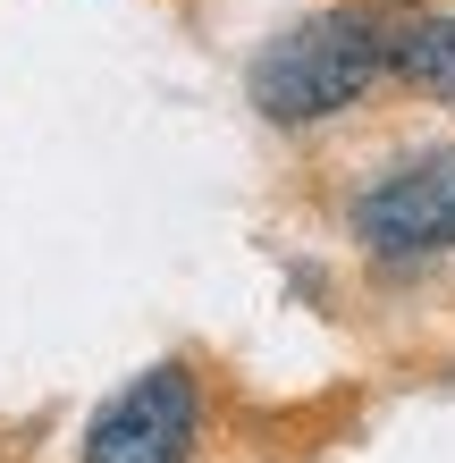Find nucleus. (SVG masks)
I'll return each instance as SVG.
<instances>
[{"label": "nucleus", "mask_w": 455, "mask_h": 463, "mask_svg": "<svg viewBox=\"0 0 455 463\" xmlns=\"http://www.w3.org/2000/svg\"><path fill=\"white\" fill-rule=\"evenodd\" d=\"M388 68V25L363 17V9H320L253 60L245 93L270 127H312V118H337L380 85Z\"/></svg>", "instance_id": "1"}, {"label": "nucleus", "mask_w": 455, "mask_h": 463, "mask_svg": "<svg viewBox=\"0 0 455 463\" xmlns=\"http://www.w3.org/2000/svg\"><path fill=\"white\" fill-rule=\"evenodd\" d=\"M346 220H355V244L380 253V261H439V253H455V144L380 169L355 194Z\"/></svg>", "instance_id": "2"}, {"label": "nucleus", "mask_w": 455, "mask_h": 463, "mask_svg": "<svg viewBox=\"0 0 455 463\" xmlns=\"http://www.w3.org/2000/svg\"><path fill=\"white\" fill-rule=\"evenodd\" d=\"M203 439L194 363H152L85 421V463H185Z\"/></svg>", "instance_id": "3"}, {"label": "nucleus", "mask_w": 455, "mask_h": 463, "mask_svg": "<svg viewBox=\"0 0 455 463\" xmlns=\"http://www.w3.org/2000/svg\"><path fill=\"white\" fill-rule=\"evenodd\" d=\"M388 68L405 76L413 93H431V101H455V9L405 17V25L388 34Z\"/></svg>", "instance_id": "4"}]
</instances>
